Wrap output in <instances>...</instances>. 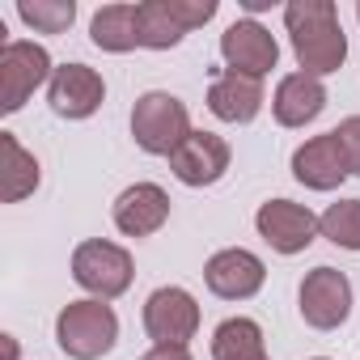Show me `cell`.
I'll use <instances>...</instances> for the list:
<instances>
[{"label": "cell", "instance_id": "1", "mask_svg": "<svg viewBox=\"0 0 360 360\" xmlns=\"http://www.w3.org/2000/svg\"><path fill=\"white\" fill-rule=\"evenodd\" d=\"M284 26H288L292 56H297L301 72L322 81L326 72L343 68L347 39L339 26V9L330 0H292V5H284Z\"/></svg>", "mask_w": 360, "mask_h": 360}, {"label": "cell", "instance_id": "2", "mask_svg": "<svg viewBox=\"0 0 360 360\" xmlns=\"http://www.w3.org/2000/svg\"><path fill=\"white\" fill-rule=\"evenodd\" d=\"M131 136L144 153L153 157H174L183 148V140L191 136V115L183 106V98H174L165 89H148L136 98L131 110Z\"/></svg>", "mask_w": 360, "mask_h": 360}, {"label": "cell", "instance_id": "3", "mask_svg": "<svg viewBox=\"0 0 360 360\" xmlns=\"http://www.w3.org/2000/svg\"><path fill=\"white\" fill-rule=\"evenodd\" d=\"M56 339L72 360H98L115 347L119 339V318L106 301H68L56 318Z\"/></svg>", "mask_w": 360, "mask_h": 360}, {"label": "cell", "instance_id": "4", "mask_svg": "<svg viewBox=\"0 0 360 360\" xmlns=\"http://www.w3.org/2000/svg\"><path fill=\"white\" fill-rule=\"evenodd\" d=\"M217 18V0H144L136 5L140 22V47L148 51H169L178 47L195 26Z\"/></svg>", "mask_w": 360, "mask_h": 360}, {"label": "cell", "instance_id": "5", "mask_svg": "<svg viewBox=\"0 0 360 360\" xmlns=\"http://www.w3.org/2000/svg\"><path fill=\"white\" fill-rule=\"evenodd\" d=\"M131 276H136L131 255L123 246L106 242V238H89V242H81L72 250V280L85 292H94L98 301H110V297L127 292L131 288Z\"/></svg>", "mask_w": 360, "mask_h": 360}, {"label": "cell", "instance_id": "6", "mask_svg": "<svg viewBox=\"0 0 360 360\" xmlns=\"http://www.w3.org/2000/svg\"><path fill=\"white\" fill-rule=\"evenodd\" d=\"M56 68H51V56L47 47L39 43H26V39H13L0 47V110L5 115H18L26 106V98L47 81L51 85Z\"/></svg>", "mask_w": 360, "mask_h": 360}, {"label": "cell", "instance_id": "7", "mask_svg": "<svg viewBox=\"0 0 360 360\" xmlns=\"http://www.w3.org/2000/svg\"><path fill=\"white\" fill-rule=\"evenodd\" d=\"M255 229L259 238L276 250V255H301L314 246V238L322 233L318 217L305 208V204H292V200H267L259 212H255Z\"/></svg>", "mask_w": 360, "mask_h": 360}, {"label": "cell", "instance_id": "8", "mask_svg": "<svg viewBox=\"0 0 360 360\" xmlns=\"http://www.w3.org/2000/svg\"><path fill=\"white\" fill-rule=\"evenodd\" d=\"M297 301H301V318L314 330H335L352 314V280L343 271H335V267H314L301 280Z\"/></svg>", "mask_w": 360, "mask_h": 360}, {"label": "cell", "instance_id": "9", "mask_svg": "<svg viewBox=\"0 0 360 360\" xmlns=\"http://www.w3.org/2000/svg\"><path fill=\"white\" fill-rule=\"evenodd\" d=\"M144 330H148L153 343H183L187 347V339H195V330H200L195 297L187 288H178V284L148 292V301H144Z\"/></svg>", "mask_w": 360, "mask_h": 360}, {"label": "cell", "instance_id": "10", "mask_svg": "<svg viewBox=\"0 0 360 360\" xmlns=\"http://www.w3.org/2000/svg\"><path fill=\"white\" fill-rule=\"evenodd\" d=\"M221 56H225L229 72L263 81L276 68V60H280V43H276V34L267 26H259L255 18H242V22H233L221 34Z\"/></svg>", "mask_w": 360, "mask_h": 360}, {"label": "cell", "instance_id": "11", "mask_svg": "<svg viewBox=\"0 0 360 360\" xmlns=\"http://www.w3.org/2000/svg\"><path fill=\"white\" fill-rule=\"evenodd\" d=\"M267 280V267L255 250H242V246H229V250H217L204 267V284L221 297V301H250Z\"/></svg>", "mask_w": 360, "mask_h": 360}, {"label": "cell", "instance_id": "12", "mask_svg": "<svg viewBox=\"0 0 360 360\" xmlns=\"http://www.w3.org/2000/svg\"><path fill=\"white\" fill-rule=\"evenodd\" d=\"M169 169L183 187H212L229 169V144L212 131H191L183 148L169 157Z\"/></svg>", "mask_w": 360, "mask_h": 360}, {"label": "cell", "instance_id": "13", "mask_svg": "<svg viewBox=\"0 0 360 360\" xmlns=\"http://www.w3.org/2000/svg\"><path fill=\"white\" fill-rule=\"evenodd\" d=\"M47 102L60 119H89L106 102V81L89 64H64L47 85Z\"/></svg>", "mask_w": 360, "mask_h": 360}, {"label": "cell", "instance_id": "14", "mask_svg": "<svg viewBox=\"0 0 360 360\" xmlns=\"http://www.w3.org/2000/svg\"><path fill=\"white\" fill-rule=\"evenodd\" d=\"M347 174L352 169H347V157H343L335 131H322L292 153V178L309 191H335Z\"/></svg>", "mask_w": 360, "mask_h": 360}, {"label": "cell", "instance_id": "15", "mask_svg": "<svg viewBox=\"0 0 360 360\" xmlns=\"http://www.w3.org/2000/svg\"><path fill=\"white\" fill-rule=\"evenodd\" d=\"M169 221V195L157 183H136L115 200V229L127 238H153Z\"/></svg>", "mask_w": 360, "mask_h": 360}, {"label": "cell", "instance_id": "16", "mask_svg": "<svg viewBox=\"0 0 360 360\" xmlns=\"http://www.w3.org/2000/svg\"><path fill=\"white\" fill-rule=\"evenodd\" d=\"M326 110V85L309 72H288L280 85H276V98H271V115L280 127H305L314 123L318 115Z\"/></svg>", "mask_w": 360, "mask_h": 360}, {"label": "cell", "instance_id": "17", "mask_svg": "<svg viewBox=\"0 0 360 360\" xmlns=\"http://www.w3.org/2000/svg\"><path fill=\"white\" fill-rule=\"evenodd\" d=\"M208 110L225 123H250L263 110V81L225 68L208 89Z\"/></svg>", "mask_w": 360, "mask_h": 360}, {"label": "cell", "instance_id": "18", "mask_svg": "<svg viewBox=\"0 0 360 360\" xmlns=\"http://www.w3.org/2000/svg\"><path fill=\"white\" fill-rule=\"evenodd\" d=\"M39 157L26 153L13 131H0V200L22 204L26 195L39 191Z\"/></svg>", "mask_w": 360, "mask_h": 360}, {"label": "cell", "instance_id": "19", "mask_svg": "<svg viewBox=\"0 0 360 360\" xmlns=\"http://www.w3.org/2000/svg\"><path fill=\"white\" fill-rule=\"evenodd\" d=\"M212 360H271L255 318H225L212 330Z\"/></svg>", "mask_w": 360, "mask_h": 360}, {"label": "cell", "instance_id": "20", "mask_svg": "<svg viewBox=\"0 0 360 360\" xmlns=\"http://www.w3.org/2000/svg\"><path fill=\"white\" fill-rule=\"evenodd\" d=\"M89 39L102 51H131V47H140L136 5H106V9H98L94 22H89Z\"/></svg>", "mask_w": 360, "mask_h": 360}, {"label": "cell", "instance_id": "21", "mask_svg": "<svg viewBox=\"0 0 360 360\" xmlns=\"http://www.w3.org/2000/svg\"><path fill=\"white\" fill-rule=\"evenodd\" d=\"M18 18L39 34H64L77 18V0H18Z\"/></svg>", "mask_w": 360, "mask_h": 360}, {"label": "cell", "instance_id": "22", "mask_svg": "<svg viewBox=\"0 0 360 360\" xmlns=\"http://www.w3.org/2000/svg\"><path fill=\"white\" fill-rule=\"evenodd\" d=\"M318 225H322V238H326V242H335V246H343V250H360V200H339V204H330V208L318 217Z\"/></svg>", "mask_w": 360, "mask_h": 360}, {"label": "cell", "instance_id": "23", "mask_svg": "<svg viewBox=\"0 0 360 360\" xmlns=\"http://www.w3.org/2000/svg\"><path fill=\"white\" fill-rule=\"evenodd\" d=\"M335 136H339V148H343V157H347V169L360 178V115L343 119V123L335 127Z\"/></svg>", "mask_w": 360, "mask_h": 360}, {"label": "cell", "instance_id": "24", "mask_svg": "<svg viewBox=\"0 0 360 360\" xmlns=\"http://www.w3.org/2000/svg\"><path fill=\"white\" fill-rule=\"evenodd\" d=\"M140 360H191V352L183 343H153Z\"/></svg>", "mask_w": 360, "mask_h": 360}, {"label": "cell", "instance_id": "25", "mask_svg": "<svg viewBox=\"0 0 360 360\" xmlns=\"http://www.w3.org/2000/svg\"><path fill=\"white\" fill-rule=\"evenodd\" d=\"M0 343H5V360H18V339L13 335H0Z\"/></svg>", "mask_w": 360, "mask_h": 360}, {"label": "cell", "instance_id": "26", "mask_svg": "<svg viewBox=\"0 0 360 360\" xmlns=\"http://www.w3.org/2000/svg\"><path fill=\"white\" fill-rule=\"evenodd\" d=\"M356 18H360V5H356Z\"/></svg>", "mask_w": 360, "mask_h": 360}, {"label": "cell", "instance_id": "27", "mask_svg": "<svg viewBox=\"0 0 360 360\" xmlns=\"http://www.w3.org/2000/svg\"><path fill=\"white\" fill-rule=\"evenodd\" d=\"M314 360H326V356H314Z\"/></svg>", "mask_w": 360, "mask_h": 360}]
</instances>
